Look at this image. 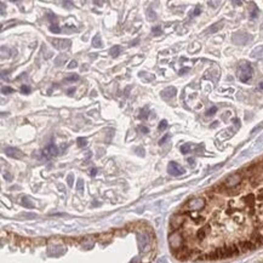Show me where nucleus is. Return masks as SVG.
Wrapping results in <instances>:
<instances>
[{"label":"nucleus","mask_w":263,"mask_h":263,"mask_svg":"<svg viewBox=\"0 0 263 263\" xmlns=\"http://www.w3.org/2000/svg\"><path fill=\"white\" fill-rule=\"evenodd\" d=\"M77 189H78L79 192H83V190H84V182H83V179H78Z\"/></svg>","instance_id":"bb28decb"},{"label":"nucleus","mask_w":263,"mask_h":263,"mask_svg":"<svg viewBox=\"0 0 263 263\" xmlns=\"http://www.w3.org/2000/svg\"><path fill=\"white\" fill-rule=\"evenodd\" d=\"M64 80L66 81H77V80H79V75L78 74H73L71 77H67Z\"/></svg>","instance_id":"4be33fe9"},{"label":"nucleus","mask_w":263,"mask_h":263,"mask_svg":"<svg viewBox=\"0 0 263 263\" xmlns=\"http://www.w3.org/2000/svg\"><path fill=\"white\" fill-rule=\"evenodd\" d=\"M170 246L177 251V250H179L181 247H183V241H184V239H183V237H182V234L181 233H178V232H174L171 235H170Z\"/></svg>","instance_id":"7ed1b4c3"},{"label":"nucleus","mask_w":263,"mask_h":263,"mask_svg":"<svg viewBox=\"0 0 263 263\" xmlns=\"http://www.w3.org/2000/svg\"><path fill=\"white\" fill-rule=\"evenodd\" d=\"M238 249L240 252H247V251H251V250H255L256 249V245L251 241V240H243V241H239L238 243Z\"/></svg>","instance_id":"0eeeda50"},{"label":"nucleus","mask_w":263,"mask_h":263,"mask_svg":"<svg viewBox=\"0 0 263 263\" xmlns=\"http://www.w3.org/2000/svg\"><path fill=\"white\" fill-rule=\"evenodd\" d=\"M120 52H121V46H120V45H114V46L109 50V54H110V56H113V57H116L118 55H120Z\"/></svg>","instance_id":"f8f14e48"},{"label":"nucleus","mask_w":263,"mask_h":263,"mask_svg":"<svg viewBox=\"0 0 263 263\" xmlns=\"http://www.w3.org/2000/svg\"><path fill=\"white\" fill-rule=\"evenodd\" d=\"M78 64H77V62L75 61H71V63H69V66H68V68L69 69H73V68H75Z\"/></svg>","instance_id":"2f4dec72"},{"label":"nucleus","mask_w":263,"mask_h":263,"mask_svg":"<svg viewBox=\"0 0 263 263\" xmlns=\"http://www.w3.org/2000/svg\"><path fill=\"white\" fill-rule=\"evenodd\" d=\"M51 43L58 50H66L71 45V40H64V39H54V40H51Z\"/></svg>","instance_id":"6e6552de"},{"label":"nucleus","mask_w":263,"mask_h":263,"mask_svg":"<svg viewBox=\"0 0 263 263\" xmlns=\"http://www.w3.org/2000/svg\"><path fill=\"white\" fill-rule=\"evenodd\" d=\"M168 171H169V174L171 176H181L184 174V169H183L179 164H177L176 161H171V163L169 164Z\"/></svg>","instance_id":"423d86ee"},{"label":"nucleus","mask_w":263,"mask_h":263,"mask_svg":"<svg viewBox=\"0 0 263 263\" xmlns=\"http://www.w3.org/2000/svg\"><path fill=\"white\" fill-rule=\"evenodd\" d=\"M183 222H184V218H183L182 216H179V215L174 216V217L171 218V227H172V229H174V230H177V229L183 224Z\"/></svg>","instance_id":"9d476101"},{"label":"nucleus","mask_w":263,"mask_h":263,"mask_svg":"<svg viewBox=\"0 0 263 263\" xmlns=\"http://www.w3.org/2000/svg\"><path fill=\"white\" fill-rule=\"evenodd\" d=\"M166 127H168V121H166V120H161L160 124H159V126H158L159 131H164Z\"/></svg>","instance_id":"412c9836"},{"label":"nucleus","mask_w":263,"mask_h":263,"mask_svg":"<svg viewBox=\"0 0 263 263\" xmlns=\"http://www.w3.org/2000/svg\"><path fill=\"white\" fill-rule=\"evenodd\" d=\"M73 91H74V88H69V90H68V92H69V95H71V93H72Z\"/></svg>","instance_id":"ea45409f"},{"label":"nucleus","mask_w":263,"mask_h":263,"mask_svg":"<svg viewBox=\"0 0 263 263\" xmlns=\"http://www.w3.org/2000/svg\"><path fill=\"white\" fill-rule=\"evenodd\" d=\"M209 226H206V227H204V228H201V229H199L198 230V233H196V238L199 239V240H204L205 238H206V235H207V233H209Z\"/></svg>","instance_id":"9b49d317"},{"label":"nucleus","mask_w":263,"mask_h":263,"mask_svg":"<svg viewBox=\"0 0 263 263\" xmlns=\"http://www.w3.org/2000/svg\"><path fill=\"white\" fill-rule=\"evenodd\" d=\"M47 18H49L50 21H52V22H56V21H57V18H56V16H55L54 13H49Z\"/></svg>","instance_id":"c756f323"},{"label":"nucleus","mask_w":263,"mask_h":263,"mask_svg":"<svg viewBox=\"0 0 263 263\" xmlns=\"http://www.w3.org/2000/svg\"><path fill=\"white\" fill-rule=\"evenodd\" d=\"M252 67L250 66V63L243 62L239 66V71H238V78L240 81L243 83H247L251 78H252Z\"/></svg>","instance_id":"f257e3e1"},{"label":"nucleus","mask_w":263,"mask_h":263,"mask_svg":"<svg viewBox=\"0 0 263 263\" xmlns=\"http://www.w3.org/2000/svg\"><path fill=\"white\" fill-rule=\"evenodd\" d=\"M169 137H170V135H169V133H168V135H165V136H164V137H163V138H161V140L159 141V144H160V146H161V144H164V143L166 142V140H168Z\"/></svg>","instance_id":"c85d7f7f"},{"label":"nucleus","mask_w":263,"mask_h":263,"mask_svg":"<svg viewBox=\"0 0 263 263\" xmlns=\"http://www.w3.org/2000/svg\"><path fill=\"white\" fill-rule=\"evenodd\" d=\"M140 130H141L143 133H148V132H149V129H148V127H146V126H142V125L140 126Z\"/></svg>","instance_id":"473e14b6"},{"label":"nucleus","mask_w":263,"mask_h":263,"mask_svg":"<svg viewBox=\"0 0 263 263\" xmlns=\"http://www.w3.org/2000/svg\"><path fill=\"white\" fill-rule=\"evenodd\" d=\"M258 88H260V90H263V81H262V83H260V85H258Z\"/></svg>","instance_id":"58836bf2"},{"label":"nucleus","mask_w":263,"mask_h":263,"mask_svg":"<svg viewBox=\"0 0 263 263\" xmlns=\"http://www.w3.org/2000/svg\"><path fill=\"white\" fill-rule=\"evenodd\" d=\"M250 16H251V18H256L257 16H258V10H257V7L252 4V6H251V12H250Z\"/></svg>","instance_id":"dca6fc26"},{"label":"nucleus","mask_w":263,"mask_h":263,"mask_svg":"<svg viewBox=\"0 0 263 263\" xmlns=\"http://www.w3.org/2000/svg\"><path fill=\"white\" fill-rule=\"evenodd\" d=\"M5 153H6V155H9L11 158H16V159H21L23 157V153L18 148H15V147H7V148H5Z\"/></svg>","instance_id":"1a4fd4ad"},{"label":"nucleus","mask_w":263,"mask_h":263,"mask_svg":"<svg viewBox=\"0 0 263 263\" xmlns=\"http://www.w3.org/2000/svg\"><path fill=\"white\" fill-rule=\"evenodd\" d=\"M181 152L183 153V154H187V153H189L190 152V144L189 143H185V144H183V146H181Z\"/></svg>","instance_id":"f3484780"},{"label":"nucleus","mask_w":263,"mask_h":263,"mask_svg":"<svg viewBox=\"0 0 263 263\" xmlns=\"http://www.w3.org/2000/svg\"><path fill=\"white\" fill-rule=\"evenodd\" d=\"M161 26H155V27H153L152 28V33L154 34V35H160L161 34Z\"/></svg>","instance_id":"6ab92c4d"},{"label":"nucleus","mask_w":263,"mask_h":263,"mask_svg":"<svg viewBox=\"0 0 263 263\" xmlns=\"http://www.w3.org/2000/svg\"><path fill=\"white\" fill-rule=\"evenodd\" d=\"M185 72H188V68H185V69H182V71H179V74H183V73H185Z\"/></svg>","instance_id":"e433bc0d"},{"label":"nucleus","mask_w":263,"mask_h":263,"mask_svg":"<svg viewBox=\"0 0 263 263\" xmlns=\"http://www.w3.org/2000/svg\"><path fill=\"white\" fill-rule=\"evenodd\" d=\"M92 45H93L95 47H97V49H99V47L102 46V41H101V35H99V34H97V35L93 36V39H92Z\"/></svg>","instance_id":"ddd939ff"},{"label":"nucleus","mask_w":263,"mask_h":263,"mask_svg":"<svg viewBox=\"0 0 263 263\" xmlns=\"http://www.w3.org/2000/svg\"><path fill=\"white\" fill-rule=\"evenodd\" d=\"M258 200H263V192L262 193H260V195H258Z\"/></svg>","instance_id":"4c0bfd02"},{"label":"nucleus","mask_w":263,"mask_h":263,"mask_svg":"<svg viewBox=\"0 0 263 263\" xmlns=\"http://www.w3.org/2000/svg\"><path fill=\"white\" fill-rule=\"evenodd\" d=\"M21 92L24 93V95H28V93H30V88L28 85H22L21 86Z\"/></svg>","instance_id":"b1692460"},{"label":"nucleus","mask_w":263,"mask_h":263,"mask_svg":"<svg viewBox=\"0 0 263 263\" xmlns=\"http://www.w3.org/2000/svg\"><path fill=\"white\" fill-rule=\"evenodd\" d=\"M72 179H73V175H69L68 176V184L69 185H73V181Z\"/></svg>","instance_id":"72a5a7b5"},{"label":"nucleus","mask_w":263,"mask_h":263,"mask_svg":"<svg viewBox=\"0 0 263 263\" xmlns=\"http://www.w3.org/2000/svg\"><path fill=\"white\" fill-rule=\"evenodd\" d=\"M58 154V148L55 146V143H49L45 148H44V151H43V155L45 157V158H47V159H51V158H54V157H56Z\"/></svg>","instance_id":"39448f33"},{"label":"nucleus","mask_w":263,"mask_h":263,"mask_svg":"<svg viewBox=\"0 0 263 263\" xmlns=\"http://www.w3.org/2000/svg\"><path fill=\"white\" fill-rule=\"evenodd\" d=\"M216 112H217V107H211V108L206 112V115H207V116H211V115H213Z\"/></svg>","instance_id":"a878e982"},{"label":"nucleus","mask_w":263,"mask_h":263,"mask_svg":"<svg viewBox=\"0 0 263 263\" xmlns=\"http://www.w3.org/2000/svg\"><path fill=\"white\" fill-rule=\"evenodd\" d=\"M244 201L247 204V205H250L251 207L255 205V196H254V194H249V195H246L245 198H244Z\"/></svg>","instance_id":"4468645a"},{"label":"nucleus","mask_w":263,"mask_h":263,"mask_svg":"<svg viewBox=\"0 0 263 263\" xmlns=\"http://www.w3.org/2000/svg\"><path fill=\"white\" fill-rule=\"evenodd\" d=\"M1 92H2L4 95H9V93H12V92H13V88H9V86H4V88H1Z\"/></svg>","instance_id":"393cba45"},{"label":"nucleus","mask_w":263,"mask_h":263,"mask_svg":"<svg viewBox=\"0 0 263 263\" xmlns=\"http://www.w3.org/2000/svg\"><path fill=\"white\" fill-rule=\"evenodd\" d=\"M77 142H78V146H79V147H85V146L88 144V140L84 138V137H79V138L77 140Z\"/></svg>","instance_id":"aec40b11"},{"label":"nucleus","mask_w":263,"mask_h":263,"mask_svg":"<svg viewBox=\"0 0 263 263\" xmlns=\"http://www.w3.org/2000/svg\"><path fill=\"white\" fill-rule=\"evenodd\" d=\"M188 163L189 165H194V159H188Z\"/></svg>","instance_id":"c9c22d12"},{"label":"nucleus","mask_w":263,"mask_h":263,"mask_svg":"<svg viewBox=\"0 0 263 263\" xmlns=\"http://www.w3.org/2000/svg\"><path fill=\"white\" fill-rule=\"evenodd\" d=\"M140 118H141V119H147V118H148V108H147V107H146L143 110H141Z\"/></svg>","instance_id":"5701e85b"},{"label":"nucleus","mask_w":263,"mask_h":263,"mask_svg":"<svg viewBox=\"0 0 263 263\" xmlns=\"http://www.w3.org/2000/svg\"><path fill=\"white\" fill-rule=\"evenodd\" d=\"M96 174H97V169H92V170H91V175L95 176Z\"/></svg>","instance_id":"f704fd0d"},{"label":"nucleus","mask_w":263,"mask_h":263,"mask_svg":"<svg viewBox=\"0 0 263 263\" xmlns=\"http://www.w3.org/2000/svg\"><path fill=\"white\" fill-rule=\"evenodd\" d=\"M218 28H221V24H220V23L215 24V27H213V28H210V29H209L207 32H209V33H213V32H216V30H217Z\"/></svg>","instance_id":"cd10ccee"},{"label":"nucleus","mask_w":263,"mask_h":263,"mask_svg":"<svg viewBox=\"0 0 263 263\" xmlns=\"http://www.w3.org/2000/svg\"><path fill=\"white\" fill-rule=\"evenodd\" d=\"M200 12H201V9H200V6H196V7H195V10H194V12H193V15H194V16H198Z\"/></svg>","instance_id":"7c9ffc66"},{"label":"nucleus","mask_w":263,"mask_h":263,"mask_svg":"<svg viewBox=\"0 0 263 263\" xmlns=\"http://www.w3.org/2000/svg\"><path fill=\"white\" fill-rule=\"evenodd\" d=\"M22 204H23V206H26L28 209H33L34 207V204L30 201V199L28 196H23L22 198Z\"/></svg>","instance_id":"2eb2a0df"},{"label":"nucleus","mask_w":263,"mask_h":263,"mask_svg":"<svg viewBox=\"0 0 263 263\" xmlns=\"http://www.w3.org/2000/svg\"><path fill=\"white\" fill-rule=\"evenodd\" d=\"M50 32H51V33H55V34H58V33H61V28H60L57 24H51V26H50Z\"/></svg>","instance_id":"a211bd4d"},{"label":"nucleus","mask_w":263,"mask_h":263,"mask_svg":"<svg viewBox=\"0 0 263 263\" xmlns=\"http://www.w3.org/2000/svg\"><path fill=\"white\" fill-rule=\"evenodd\" d=\"M204 207H205V200L202 198H194L189 200L187 204V209L190 211H199Z\"/></svg>","instance_id":"20e7f679"},{"label":"nucleus","mask_w":263,"mask_h":263,"mask_svg":"<svg viewBox=\"0 0 263 263\" xmlns=\"http://www.w3.org/2000/svg\"><path fill=\"white\" fill-rule=\"evenodd\" d=\"M243 179V174L241 172H235V174H232L230 176H228L224 182H223V187H226L227 189H234L235 187H238L240 184Z\"/></svg>","instance_id":"f03ea898"}]
</instances>
